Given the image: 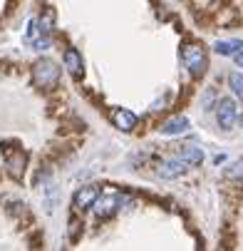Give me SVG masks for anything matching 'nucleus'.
<instances>
[{
    "label": "nucleus",
    "mask_w": 243,
    "mask_h": 251,
    "mask_svg": "<svg viewBox=\"0 0 243 251\" xmlns=\"http://www.w3.org/2000/svg\"><path fill=\"white\" fill-rule=\"evenodd\" d=\"M214 52H219V55H241L243 52V40H219L214 45Z\"/></svg>",
    "instance_id": "nucleus-12"
},
{
    "label": "nucleus",
    "mask_w": 243,
    "mask_h": 251,
    "mask_svg": "<svg viewBox=\"0 0 243 251\" xmlns=\"http://www.w3.org/2000/svg\"><path fill=\"white\" fill-rule=\"evenodd\" d=\"M226 176H228V179H243V159L233 162V164L226 169Z\"/></svg>",
    "instance_id": "nucleus-14"
},
{
    "label": "nucleus",
    "mask_w": 243,
    "mask_h": 251,
    "mask_svg": "<svg viewBox=\"0 0 243 251\" xmlns=\"http://www.w3.org/2000/svg\"><path fill=\"white\" fill-rule=\"evenodd\" d=\"M179 159L186 162L189 167H196V164L203 162V152H201V147L189 145V147H181V150H179Z\"/></svg>",
    "instance_id": "nucleus-11"
},
{
    "label": "nucleus",
    "mask_w": 243,
    "mask_h": 251,
    "mask_svg": "<svg viewBox=\"0 0 243 251\" xmlns=\"http://www.w3.org/2000/svg\"><path fill=\"white\" fill-rule=\"evenodd\" d=\"M62 60H65V67H67L69 75H72V77H82V73H85V60H82L80 50L67 48L65 55H62Z\"/></svg>",
    "instance_id": "nucleus-8"
},
{
    "label": "nucleus",
    "mask_w": 243,
    "mask_h": 251,
    "mask_svg": "<svg viewBox=\"0 0 243 251\" xmlns=\"http://www.w3.org/2000/svg\"><path fill=\"white\" fill-rule=\"evenodd\" d=\"M214 97H216V92H214V90H206V95H203V107H206V110H211Z\"/></svg>",
    "instance_id": "nucleus-15"
},
{
    "label": "nucleus",
    "mask_w": 243,
    "mask_h": 251,
    "mask_svg": "<svg viewBox=\"0 0 243 251\" xmlns=\"http://www.w3.org/2000/svg\"><path fill=\"white\" fill-rule=\"evenodd\" d=\"M60 80V67L52 60H38L32 65V82L38 87H52Z\"/></svg>",
    "instance_id": "nucleus-2"
},
{
    "label": "nucleus",
    "mask_w": 243,
    "mask_h": 251,
    "mask_svg": "<svg viewBox=\"0 0 243 251\" xmlns=\"http://www.w3.org/2000/svg\"><path fill=\"white\" fill-rule=\"evenodd\" d=\"M189 127H191V125H189V120H186L184 115H177V117H171V120L161 122L159 132H161V134H169V137H174V134H184Z\"/></svg>",
    "instance_id": "nucleus-9"
},
{
    "label": "nucleus",
    "mask_w": 243,
    "mask_h": 251,
    "mask_svg": "<svg viewBox=\"0 0 243 251\" xmlns=\"http://www.w3.org/2000/svg\"><path fill=\"white\" fill-rule=\"evenodd\" d=\"M25 159H27V157H25V152H22V150H18L15 154H8V157H5L8 172H10L15 179H20V176H22V172H25Z\"/></svg>",
    "instance_id": "nucleus-10"
},
{
    "label": "nucleus",
    "mask_w": 243,
    "mask_h": 251,
    "mask_svg": "<svg viewBox=\"0 0 243 251\" xmlns=\"http://www.w3.org/2000/svg\"><path fill=\"white\" fill-rule=\"evenodd\" d=\"M181 60H184L186 70H189L194 77L203 75V73H206V67H208V55H206V50H203L201 45H196V43L184 45V50H181Z\"/></svg>",
    "instance_id": "nucleus-1"
},
{
    "label": "nucleus",
    "mask_w": 243,
    "mask_h": 251,
    "mask_svg": "<svg viewBox=\"0 0 243 251\" xmlns=\"http://www.w3.org/2000/svg\"><path fill=\"white\" fill-rule=\"evenodd\" d=\"M127 201H129V199L122 197V194H104V197H99V201L94 204V211H97L99 219H110L112 214H114L122 204H127Z\"/></svg>",
    "instance_id": "nucleus-4"
},
{
    "label": "nucleus",
    "mask_w": 243,
    "mask_h": 251,
    "mask_svg": "<svg viewBox=\"0 0 243 251\" xmlns=\"http://www.w3.org/2000/svg\"><path fill=\"white\" fill-rule=\"evenodd\" d=\"M236 120H238L236 102H233L231 97L219 100V104H216V122H219V127H221V129H231V127L236 125Z\"/></svg>",
    "instance_id": "nucleus-3"
},
{
    "label": "nucleus",
    "mask_w": 243,
    "mask_h": 251,
    "mask_svg": "<svg viewBox=\"0 0 243 251\" xmlns=\"http://www.w3.org/2000/svg\"><path fill=\"white\" fill-rule=\"evenodd\" d=\"M110 120H112V125H114L117 129H122V132H132V129L136 127V115L129 112V110H124V107H114V110L110 112Z\"/></svg>",
    "instance_id": "nucleus-6"
},
{
    "label": "nucleus",
    "mask_w": 243,
    "mask_h": 251,
    "mask_svg": "<svg viewBox=\"0 0 243 251\" xmlns=\"http://www.w3.org/2000/svg\"><path fill=\"white\" fill-rule=\"evenodd\" d=\"M236 65H238V67H243V52H241V55H236Z\"/></svg>",
    "instance_id": "nucleus-16"
},
{
    "label": "nucleus",
    "mask_w": 243,
    "mask_h": 251,
    "mask_svg": "<svg viewBox=\"0 0 243 251\" xmlns=\"http://www.w3.org/2000/svg\"><path fill=\"white\" fill-rule=\"evenodd\" d=\"M228 85H231L233 95L243 100V75H241V73H231V75H228Z\"/></svg>",
    "instance_id": "nucleus-13"
},
{
    "label": "nucleus",
    "mask_w": 243,
    "mask_h": 251,
    "mask_svg": "<svg viewBox=\"0 0 243 251\" xmlns=\"http://www.w3.org/2000/svg\"><path fill=\"white\" fill-rule=\"evenodd\" d=\"M75 209H80V211H85V209H89V206H94L97 201H99V187H94V184H89V187H82V189H77V194H75Z\"/></svg>",
    "instance_id": "nucleus-7"
},
{
    "label": "nucleus",
    "mask_w": 243,
    "mask_h": 251,
    "mask_svg": "<svg viewBox=\"0 0 243 251\" xmlns=\"http://www.w3.org/2000/svg\"><path fill=\"white\" fill-rule=\"evenodd\" d=\"M186 169H189L186 162H181L179 157H174V159H164V162H159L156 174H159L161 179H177V176H181Z\"/></svg>",
    "instance_id": "nucleus-5"
},
{
    "label": "nucleus",
    "mask_w": 243,
    "mask_h": 251,
    "mask_svg": "<svg viewBox=\"0 0 243 251\" xmlns=\"http://www.w3.org/2000/svg\"><path fill=\"white\" fill-rule=\"evenodd\" d=\"M238 122H241V125H243V115H241V117H238Z\"/></svg>",
    "instance_id": "nucleus-17"
}]
</instances>
